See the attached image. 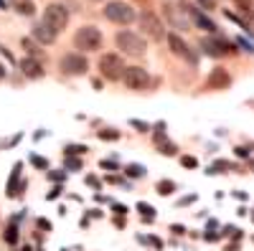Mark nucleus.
Returning a JSON list of instances; mask_svg holds the SVG:
<instances>
[{
  "instance_id": "412c9836",
  "label": "nucleus",
  "mask_w": 254,
  "mask_h": 251,
  "mask_svg": "<svg viewBox=\"0 0 254 251\" xmlns=\"http://www.w3.org/2000/svg\"><path fill=\"white\" fill-rule=\"evenodd\" d=\"M158 148H160L158 152H160V155H168V157H173V155L178 152V148H176V145H173V142H168V140H163V142H158Z\"/></svg>"
},
{
  "instance_id": "6ab92c4d",
  "label": "nucleus",
  "mask_w": 254,
  "mask_h": 251,
  "mask_svg": "<svg viewBox=\"0 0 254 251\" xmlns=\"http://www.w3.org/2000/svg\"><path fill=\"white\" fill-rule=\"evenodd\" d=\"M155 191H158L160 196H173V191H176V183H173V180H158Z\"/></svg>"
},
{
  "instance_id": "49530a36",
  "label": "nucleus",
  "mask_w": 254,
  "mask_h": 251,
  "mask_svg": "<svg viewBox=\"0 0 254 251\" xmlns=\"http://www.w3.org/2000/svg\"><path fill=\"white\" fill-rule=\"evenodd\" d=\"M3 76H5V69H3V66H0V79H3Z\"/></svg>"
},
{
  "instance_id": "bb28decb",
  "label": "nucleus",
  "mask_w": 254,
  "mask_h": 251,
  "mask_svg": "<svg viewBox=\"0 0 254 251\" xmlns=\"http://www.w3.org/2000/svg\"><path fill=\"white\" fill-rule=\"evenodd\" d=\"M130 124H132V127H135L137 132H150V130H153L150 124H147V122H142V119H130Z\"/></svg>"
},
{
  "instance_id": "c85d7f7f",
  "label": "nucleus",
  "mask_w": 254,
  "mask_h": 251,
  "mask_svg": "<svg viewBox=\"0 0 254 251\" xmlns=\"http://www.w3.org/2000/svg\"><path fill=\"white\" fill-rule=\"evenodd\" d=\"M181 165H183V167H198V160L190 157V155H183V157H181Z\"/></svg>"
},
{
  "instance_id": "58836bf2",
  "label": "nucleus",
  "mask_w": 254,
  "mask_h": 251,
  "mask_svg": "<svg viewBox=\"0 0 254 251\" xmlns=\"http://www.w3.org/2000/svg\"><path fill=\"white\" fill-rule=\"evenodd\" d=\"M171 231H173V234H176V236H183V234H186V228H183V226H178V223H176V226H171Z\"/></svg>"
},
{
  "instance_id": "39448f33",
  "label": "nucleus",
  "mask_w": 254,
  "mask_h": 251,
  "mask_svg": "<svg viewBox=\"0 0 254 251\" xmlns=\"http://www.w3.org/2000/svg\"><path fill=\"white\" fill-rule=\"evenodd\" d=\"M44 23H49V26L59 33L61 28H66V23H69V10L64 8L61 3L46 5V10H44Z\"/></svg>"
},
{
  "instance_id": "9b49d317",
  "label": "nucleus",
  "mask_w": 254,
  "mask_h": 251,
  "mask_svg": "<svg viewBox=\"0 0 254 251\" xmlns=\"http://www.w3.org/2000/svg\"><path fill=\"white\" fill-rule=\"evenodd\" d=\"M229 84H231V76H229L226 69H221V66H216L214 71L206 76V87H208V89H226Z\"/></svg>"
},
{
  "instance_id": "6e6552de",
  "label": "nucleus",
  "mask_w": 254,
  "mask_h": 251,
  "mask_svg": "<svg viewBox=\"0 0 254 251\" xmlns=\"http://www.w3.org/2000/svg\"><path fill=\"white\" fill-rule=\"evenodd\" d=\"M201 51L206 56H214V58H221L226 53H234V49H231V44L226 38H203L201 41Z\"/></svg>"
},
{
  "instance_id": "37998d69",
  "label": "nucleus",
  "mask_w": 254,
  "mask_h": 251,
  "mask_svg": "<svg viewBox=\"0 0 254 251\" xmlns=\"http://www.w3.org/2000/svg\"><path fill=\"white\" fill-rule=\"evenodd\" d=\"M69 167H71V170H79V167H81V162H79V160H74V157H71V160H69Z\"/></svg>"
},
{
  "instance_id": "4c0bfd02",
  "label": "nucleus",
  "mask_w": 254,
  "mask_h": 251,
  "mask_svg": "<svg viewBox=\"0 0 254 251\" xmlns=\"http://www.w3.org/2000/svg\"><path fill=\"white\" fill-rule=\"evenodd\" d=\"M49 178H51V180H56V183L66 180V175H64V173H49Z\"/></svg>"
},
{
  "instance_id": "de8ad7c7",
  "label": "nucleus",
  "mask_w": 254,
  "mask_h": 251,
  "mask_svg": "<svg viewBox=\"0 0 254 251\" xmlns=\"http://www.w3.org/2000/svg\"><path fill=\"white\" fill-rule=\"evenodd\" d=\"M0 8H5V0H0Z\"/></svg>"
},
{
  "instance_id": "4468645a",
  "label": "nucleus",
  "mask_w": 254,
  "mask_h": 251,
  "mask_svg": "<svg viewBox=\"0 0 254 251\" xmlns=\"http://www.w3.org/2000/svg\"><path fill=\"white\" fill-rule=\"evenodd\" d=\"M188 13H190V23H198V26H201L203 31H208V33H214V31H216V23H214V20L206 18L198 8H193L190 3H188Z\"/></svg>"
},
{
  "instance_id": "f8f14e48",
  "label": "nucleus",
  "mask_w": 254,
  "mask_h": 251,
  "mask_svg": "<svg viewBox=\"0 0 254 251\" xmlns=\"http://www.w3.org/2000/svg\"><path fill=\"white\" fill-rule=\"evenodd\" d=\"M56 36H59V33H56L49 23H44V20L33 26V38L38 41V44H46V46H49V44H54V41H56Z\"/></svg>"
},
{
  "instance_id": "b1692460",
  "label": "nucleus",
  "mask_w": 254,
  "mask_h": 251,
  "mask_svg": "<svg viewBox=\"0 0 254 251\" xmlns=\"http://www.w3.org/2000/svg\"><path fill=\"white\" fill-rule=\"evenodd\" d=\"M5 241H8V244H15V241H18V226H15V221L5 228Z\"/></svg>"
},
{
  "instance_id": "20e7f679",
  "label": "nucleus",
  "mask_w": 254,
  "mask_h": 251,
  "mask_svg": "<svg viewBox=\"0 0 254 251\" xmlns=\"http://www.w3.org/2000/svg\"><path fill=\"white\" fill-rule=\"evenodd\" d=\"M117 46L127 56H142L145 53V41L137 33H132V31H120L117 33Z\"/></svg>"
},
{
  "instance_id": "a878e982",
  "label": "nucleus",
  "mask_w": 254,
  "mask_h": 251,
  "mask_svg": "<svg viewBox=\"0 0 254 251\" xmlns=\"http://www.w3.org/2000/svg\"><path fill=\"white\" fill-rule=\"evenodd\" d=\"M229 170H231V162L226 160H216L214 167H211V173H229Z\"/></svg>"
},
{
  "instance_id": "423d86ee",
  "label": "nucleus",
  "mask_w": 254,
  "mask_h": 251,
  "mask_svg": "<svg viewBox=\"0 0 254 251\" xmlns=\"http://www.w3.org/2000/svg\"><path fill=\"white\" fill-rule=\"evenodd\" d=\"M122 79H125V87L127 89H147V84H150V76H147V71L142 66H125L122 71Z\"/></svg>"
},
{
  "instance_id": "3c124183",
  "label": "nucleus",
  "mask_w": 254,
  "mask_h": 251,
  "mask_svg": "<svg viewBox=\"0 0 254 251\" xmlns=\"http://www.w3.org/2000/svg\"><path fill=\"white\" fill-rule=\"evenodd\" d=\"M252 218H254V213H252Z\"/></svg>"
},
{
  "instance_id": "a19ab883",
  "label": "nucleus",
  "mask_w": 254,
  "mask_h": 251,
  "mask_svg": "<svg viewBox=\"0 0 254 251\" xmlns=\"http://www.w3.org/2000/svg\"><path fill=\"white\" fill-rule=\"evenodd\" d=\"M193 201H196V196H186V198L178 201V205H188V203H193Z\"/></svg>"
},
{
  "instance_id": "7c9ffc66",
  "label": "nucleus",
  "mask_w": 254,
  "mask_h": 251,
  "mask_svg": "<svg viewBox=\"0 0 254 251\" xmlns=\"http://www.w3.org/2000/svg\"><path fill=\"white\" fill-rule=\"evenodd\" d=\"M99 167H102V170H117V162L115 160H102Z\"/></svg>"
},
{
  "instance_id": "ddd939ff",
  "label": "nucleus",
  "mask_w": 254,
  "mask_h": 251,
  "mask_svg": "<svg viewBox=\"0 0 254 251\" xmlns=\"http://www.w3.org/2000/svg\"><path fill=\"white\" fill-rule=\"evenodd\" d=\"M168 46H171V51H173L176 56L196 61V56H190V51H188V46H186V41H183L181 36H176V33H168Z\"/></svg>"
},
{
  "instance_id": "c03bdc74",
  "label": "nucleus",
  "mask_w": 254,
  "mask_h": 251,
  "mask_svg": "<svg viewBox=\"0 0 254 251\" xmlns=\"http://www.w3.org/2000/svg\"><path fill=\"white\" fill-rule=\"evenodd\" d=\"M87 183H89V185H94V188H97V185H99V180H97V178H94V175H89V178H87Z\"/></svg>"
},
{
  "instance_id": "a18cd8bd",
  "label": "nucleus",
  "mask_w": 254,
  "mask_h": 251,
  "mask_svg": "<svg viewBox=\"0 0 254 251\" xmlns=\"http://www.w3.org/2000/svg\"><path fill=\"white\" fill-rule=\"evenodd\" d=\"M226 251H239V244H229V246H226Z\"/></svg>"
},
{
  "instance_id": "0eeeda50",
  "label": "nucleus",
  "mask_w": 254,
  "mask_h": 251,
  "mask_svg": "<svg viewBox=\"0 0 254 251\" xmlns=\"http://www.w3.org/2000/svg\"><path fill=\"white\" fill-rule=\"evenodd\" d=\"M99 71L104 79H122V71H125V61L115 53H104L99 58Z\"/></svg>"
},
{
  "instance_id": "c9c22d12",
  "label": "nucleus",
  "mask_w": 254,
  "mask_h": 251,
  "mask_svg": "<svg viewBox=\"0 0 254 251\" xmlns=\"http://www.w3.org/2000/svg\"><path fill=\"white\" fill-rule=\"evenodd\" d=\"M36 226H38V228H44V231H51V223H49L46 218H38V221H36Z\"/></svg>"
},
{
  "instance_id": "ea45409f",
  "label": "nucleus",
  "mask_w": 254,
  "mask_h": 251,
  "mask_svg": "<svg viewBox=\"0 0 254 251\" xmlns=\"http://www.w3.org/2000/svg\"><path fill=\"white\" fill-rule=\"evenodd\" d=\"M61 191H64V188H61V185H56L54 191L49 193V198H51V201H54V198H59V196H61Z\"/></svg>"
},
{
  "instance_id": "4be33fe9",
  "label": "nucleus",
  "mask_w": 254,
  "mask_h": 251,
  "mask_svg": "<svg viewBox=\"0 0 254 251\" xmlns=\"http://www.w3.org/2000/svg\"><path fill=\"white\" fill-rule=\"evenodd\" d=\"M97 135H99V140H107V142H115V140H120V130H115V127L99 130Z\"/></svg>"
},
{
  "instance_id": "e433bc0d",
  "label": "nucleus",
  "mask_w": 254,
  "mask_h": 251,
  "mask_svg": "<svg viewBox=\"0 0 254 251\" xmlns=\"http://www.w3.org/2000/svg\"><path fill=\"white\" fill-rule=\"evenodd\" d=\"M112 211L117 213V216H127V205H120V203H115V208Z\"/></svg>"
},
{
  "instance_id": "a211bd4d",
  "label": "nucleus",
  "mask_w": 254,
  "mask_h": 251,
  "mask_svg": "<svg viewBox=\"0 0 254 251\" xmlns=\"http://www.w3.org/2000/svg\"><path fill=\"white\" fill-rule=\"evenodd\" d=\"M13 5L20 15H33L36 13V5L31 3V0H13Z\"/></svg>"
},
{
  "instance_id": "cd10ccee",
  "label": "nucleus",
  "mask_w": 254,
  "mask_h": 251,
  "mask_svg": "<svg viewBox=\"0 0 254 251\" xmlns=\"http://www.w3.org/2000/svg\"><path fill=\"white\" fill-rule=\"evenodd\" d=\"M153 130H155V142H163L165 140V122H158Z\"/></svg>"
},
{
  "instance_id": "f704fd0d",
  "label": "nucleus",
  "mask_w": 254,
  "mask_h": 251,
  "mask_svg": "<svg viewBox=\"0 0 254 251\" xmlns=\"http://www.w3.org/2000/svg\"><path fill=\"white\" fill-rule=\"evenodd\" d=\"M234 3L242 8V10H249L252 8V3H254V0H234Z\"/></svg>"
},
{
  "instance_id": "c756f323",
  "label": "nucleus",
  "mask_w": 254,
  "mask_h": 251,
  "mask_svg": "<svg viewBox=\"0 0 254 251\" xmlns=\"http://www.w3.org/2000/svg\"><path fill=\"white\" fill-rule=\"evenodd\" d=\"M20 44H23V49H26L28 53H38V49H36V44H33L31 38H23V41H20Z\"/></svg>"
},
{
  "instance_id": "473e14b6",
  "label": "nucleus",
  "mask_w": 254,
  "mask_h": 251,
  "mask_svg": "<svg viewBox=\"0 0 254 251\" xmlns=\"http://www.w3.org/2000/svg\"><path fill=\"white\" fill-rule=\"evenodd\" d=\"M237 44H239V46H242L244 51H249V53H254V46H252V44H247V41H244V38H237Z\"/></svg>"
},
{
  "instance_id": "f3484780",
  "label": "nucleus",
  "mask_w": 254,
  "mask_h": 251,
  "mask_svg": "<svg viewBox=\"0 0 254 251\" xmlns=\"http://www.w3.org/2000/svg\"><path fill=\"white\" fill-rule=\"evenodd\" d=\"M137 211H140V216H142L145 223H153V221H155V208H153L150 203H145V201L137 203Z\"/></svg>"
},
{
  "instance_id": "f257e3e1",
  "label": "nucleus",
  "mask_w": 254,
  "mask_h": 251,
  "mask_svg": "<svg viewBox=\"0 0 254 251\" xmlns=\"http://www.w3.org/2000/svg\"><path fill=\"white\" fill-rule=\"evenodd\" d=\"M165 18L171 28H178V31H188L190 28V13H188V3H168L165 5Z\"/></svg>"
},
{
  "instance_id": "8fccbe9b",
  "label": "nucleus",
  "mask_w": 254,
  "mask_h": 251,
  "mask_svg": "<svg viewBox=\"0 0 254 251\" xmlns=\"http://www.w3.org/2000/svg\"><path fill=\"white\" fill-rule=\"evenodd\" d=\"M94 3H99V0H94Z\"/></svg>"
},
{
  "instance_id": "dca6fc26",
  "label": "nucleus",
  "mask_w": 254,
  "mask_h": 251,
  "mask_svg": "<svg viewBox=\"0 0 254 251\" xmlns=\"http://www.w3.org/2000/svg\"><path fill=\"white\" fill-rule=\"evenodd\" d=\"M20 71H23L28 79H41L44 76V66H41L38 58H23L20 61Z\"/></svg>"
},
{
  "instance_id": "09e8293b",
  "label": "nucleus",
  "mask_w": 254,
  "mask_h": 251,
  "mask_svg": "<svg viewBox=\"0 0 254 251\" xmlns=\"http://www.w3.org/2000/svg\"><path fill=\"white\" fill-rule=\"evenodd\" d=\"M23 251H33V249H31V246H23Z\"/></svg>"
},
{
  "instance_id": "7ed1b4c3",
  "label": "nucleus",
  "mask_w": 254,
  "mask_h": 251,
  "mask_svg": "<svg viewBox=\"0 0 254 251\" xmlns=\"http://www.w3.org/2000/svg\"><path fill=\"white\" fill-rule=\"evenodd\" d=\"M74 44H76V49H84V51H99V46H102V33H99L94 26H84V28L76 31Z\"/></svg>"
},
{
  "instance_id": "72a5a7b5",
  "label": "nucleus",
  "mask_w": 254,
  "mask_h": 251,
  "mask_svg": "<svg viewBox=\"0 0 254 251\" xmlns=\"http://www.w3.org/2000/svg\"><path fill=\"white\" fill-rule=\"evenodd\" d=\"M140 241H147V244H153L155 249H163V244H160V239H155V236H147V239H140Z\"/></svg>"
},
{
  "instance_id": "1a4fd4ad",
  "label": "nucleus",
  "mask_w": 254,
  "mask_h": 251,
  "mask_svg": "<svg viewBox=\"0 0 254 251\" xmlns=\"http://www.w3.org/2000/svg\"><path fill=\"white\" fill-rule=\"evenodd\" d=\"M59 66H61V71H64V74H69V76H81V74H87V69H89L87 58L79 56V53H69V56H64Z\"/></svg>"
},
{
  "instance_id": "2f4dec72",
  "label": "nucleus",
  "mask_w": 254,
  "mask_h": 251,
  "mask_svg": "<svg viewBox=\"0 0 254 251\" xmlns=\"http://www.w3.org/2000/svg\"><path fill=\"white\" fill-rule=\"evenodd\" d=\"M201 3V8H206V10H214L216 8V0H198Z\"/></svg>"
},
{
  "instance_id": "f03ea898",
  "label": "nucleus",
  "mask_w": 254,
  "mask_h": 251,
  "mask_svg": "<svg viewBox=\"0 0 254 251\" xmlns=\"http://www.w3.org/2000/svg\"><path fill=\"white\" fill-rule=\"evenodd\" d=\"M104 15H107L112 23H120V26H130L135 20V8L127 5V3H120V0H112V3L104 8Z\"/></svg>"
},
{
  "instance_id": "393cba45",
  "label": "nucleus",
  "mask_w": 254,
  "mask_h": 251,
  "mask_svg": "<svg viewBox=\"0 0 254 251\" xmlns=\"http://www.w3.org/2000/svg\"><path fill=\"white\" fill-rule=\"evenodd\" d=\"M31 165L38 167V170H49V160L41 157V155H31Z\"/></svg>"
},
{
  "instance_id": "2eb2a0df",
  "label": "nucleus",
  "mask_w": 254,
  "mask_h": 251,
  "mask_svg": "<svg viewBox=\"0 0 254 251\" xmlns=\"http://www.w3.org/2000/svg\"><path fill=\"white\" fill-rule=\"evenodd\" d=\"M20 170H23V162H15L13 175H10V180H8V198H15V196L26 188V183H20Z\"/></svg>"
},
{
  "instance_id": "5701e85b",
  "label": "nucleus",
  "mask_w": 254,
  "mask_h": 251,
  "mask_svg": "<svg viewBox=\"0 0 254 251\" xmlns=\"http://www.w3.org/2000/svg\"><path fill=\"white\" fill-rule=\"evenodd\" d=\"M89 148L87 145H66V148H64V155H84Z\"/></svg>"
},
{
  "instance_id": "aec40b11",
  "label": "nucleus",
  "mask_w": 254,
  "mask_h": 251,
  "mask_svg": "<svg viewBox=\"0 0 254 251\" xmlns=\"http://www.w3.org/2000/svg\"><path fill=\"white\" fill-rule=\"evenodd\" d=\"M147 170H145V167L142 165H137V162H132V165H125V175L127 178H142Z\"/></svg>"
},
{
  "instance_id": "79ce46f5",
  "label": "nucleus",
  "mask_w": 254,
  "mask_h": 251,
  "mask_svg": "<svg viewBox=\"0 0 254 251\" xmlns=\"http://www.w3.org/2000/svg\"><path fill=\"white\" fill-rule=\"evenodd\" d=\"M237 150V157H249V150L247 148H234Z\"/></svg>"
},
{
  "instance_id": "9d476101",
  "label": "nucleus",
  "mask_w": 254,
  "mask_h": 251,
  "mask_svg": "<svg viewBox=\"0 0 254 251\" xmlns=\"http://www.w3.org/2000/svg\"><path fill=\"white\" fill-rule=\"evenodd\" d=\"M140 28H142V33H145L147 38H153V41H160V38L165 36V28H163V23H160V18L153 15V13H142V15H140Z\"/></svg>"
}]
</instances>
